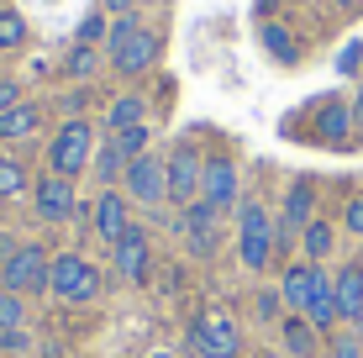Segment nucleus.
<instances>
[{
	"label": "nucleus",
	"instance_id": "1",
	"mask_svg": "<svg viewBox=\"0 0 363 358\" xmlns=\"http://www.w3.org/2000/svg\"><path fill=\"white\" fill-rule=\"evenodd\" d=\"M106 53H111V69L116 74H147L158 64V53H164V43H158V32H147L137 16H116L106 32Z\"/></svg>",
	"mask_w": 363,
	"mask_h": 358
},
{
	"label": "nucleus",
	"instance_id": "2",
	"mask_svg": "<svg viewBox=\"0 0 363 358\" xmlns=\"http://www.w3.org/2000/svg\"><path fill=\"white\" fill-rule=\"evenodd\" d=\"M90 164H95V127L84 116H69L64 127L53 132V142H48V174L79 179Z\"/></svg>",
	"mask_w": 363,
	"mask_h": 358
},
{
	"label": "nucleus",
	"instance_id": "3",
	"mask_svg": "<svg viewBox=\"0 0 363 358\" xmlns=\"http://www.w3.org/2000/svg\"><path fill=\"white\" fill-rule=\"evenodd\" d=\"M48 290H53L58 301H69V306H84V301L100 295V269L90 258H79V253H58L53 274H48Z\"/></svg>",
	"mask_w": 363,
	"mask_h": 358
},
{
	"label": "nucleus",
	"instance_id": "4",
	"mask_svg": "<svg viewBox=\"0 0 363 358\" xmlns=\"http://www.w3.org/2000/svg\"><path fill=\"white\" fill-rule=\"evenodd\" d=\"M48 274H53V258L43 253V242H21V248L0 264V285H6L11 295L48 290Z\"/></svg>",
	"mask_w": 363,
	"mask_h": 358
},
{
	"label": "nucleus",
	"instance_id": "5",
	"mask_svg": "<svg viewBox=\"0 0 363 358\" xmlns=\"http://www.w3.org/2000/svg\"><path fill=\"white\" fill-rule=\"evenodd\" d=\"M237 253H242V264L253 269H269V258H274V227H269V211L264 206H253L247 201L242 206V216H237Z\"/></svg>",
	"mask_w": 363,
	"mask_h": 358
},
{
	"label": "nucleus",
	"instance_id": "6",
	"mask_svg": "<svg viewBox=\"0 0 363 358\" xmlns=\"http://www.w3.org/2000/svg\"><path fill=\"white\" fill-rule=\"evenodd\" d=\"M121 184H127V195L143 201V206L169 201V158L164 153H137L127 164V174H121Z\"/></svg>",
	"mask_w": 363,
	"mask_h": 358
},
{
	"label": "nucleus",
	"instance_id": "7",
	"mask_svg": "<svg viewBox=\"0 0 363 358\" xmlns=\"http://www.w3.org/2000/svg\"><path fill=\"white\" fill-rule=\"evenodd\" d=\"M190 348H195L200 358H237V348H242V332H237L232 316H195Z\"/></svg>",
	"mask_w": 363,
	"mask_h": 358
},
{
	"label": "nucleus",
	"instance_id": "8",
	"mask_svg": "<svg viewBox=\"0 0 363 358\" xmlns=\"http://www.w3.org/2000/svg\"><path fill=\"white\" fill-rule=\"evenodd\" d=\"M200 174H206V158H200L195 147H174L169 153V201L195 206L200 201Z\"/></svg>",
	"mask_w": 363,
	"mask_h": 358
},
{
	"label": "nucleus",
	"instance_id": "9",
	"mask_svg": "<svg viewBox=\"0 0 363 358\" xmlns=\"http://www.w3.org/2000/svg\"><path fill=\"white\" fill-rule=\"evenodd\" d=\"M111 258H116V274L127 279V285H147V269H153V248H147V232L127 227V232H121V242L111 248Z\"/></svg>",
	"mask_w": 363,
	"mask_h": 358
},
{
	"label": "nucleus",
	"instance_id": "10",
	"mask_svg": "<svg viewBox=\"0 0 363 358\" xmlns=\"http://www.w3.org/2000/svg\"><path fill=\"white\" fill-rule=\"evenodd\" d=\"M74 211H79L74 179H64V174H43L37 179V216L43 221H69Z\"/></svg>",
	"mask_w": 363,
	"mask_h": 358
},
{
	"label": "nucleus",
	"instance_id": "11",
	"mask_svg": "<svg viewBox=\"0 0 363 358\" xmlns=\"http://www.w3.org/2000/svg\"><path fill=\"white\" fill-rule=\"evenodd\" d=\"M200 201L216 206V211L237 206V169H232V158H206V174H200Z\"/></svg>",
	"mask_w": 363,
	"mask_h": 358
},
{
	"label": "nucleus",
	"instance_id": "12",
	"mask_svg": "<svg viewBox=\"0 0 363 358\" xmlns=\"http://www.w3.org/2000/svg\"><path fill=\"white\" fill-rule=\"evenodd\" d=\"M321 279H327V274H321L316 264H290V269H284V285H279V301L306 316L311 301H316V290H321Z\"/></svg>",
	"mask_w": 363,
	"mask_h": 358
},
{
	"label": "nucleus",
	"instance_id": "13",
	"mask_svg": "<svg viewBox=\"0 0 363 358\" xmlns=\"http://www.w3.org/2000/svg\"><path fill=\"white\" fill-rule=\"evenodd\" d=\"M127 227H132L127 195H121V190H106V195L95 201V237H106L111 248H116V242H121V232H127Z\"/></svg>",
	"mask_w": 363,
	"mask_h": 358
},
{
	"label": "nucleus",
	"instance_id": "14",
	"mask_svg": "<svg viewBox=\"0 0 363 358\" xmlns=\"http://www.w3.org/2000/svg\"><path fill=\"white\" fill-rule=\"evenodd\" d=\"M184 232H190V253H216V206H206V201H195V206H184Z\"/></svg>",
	"mask_w": 363,
	"mask_h": 358
},
{
	"label": "nucleus",
	"instance_id": "15",
	"mask_svg": "<svg viewBox=\"0 0 363 358\" xmlns=\"http://www.w3.org/2000/svg\"><path fill=\"white\" fill-rule=\"evenodd\" d=\"M332 295H337L342 322H358V316H363V264H347L342 274L332 279Z\"/></svg>",
	"mask_w": 363,
	"mask_h": 358
},
{
	"label": "nucleus",
	"instance_id": "16",
	"mask_svg": "<svg viewBox=\"0 0 363 358\" xmlns=\"http://www.w3.org/2000/svg\"><path fill=\"white\" fill-rule=\"evenodd\" d=\"M37 127H43V111L32 101H21V106H11L6 116H0V142H21V138H32Z\"/></svg>",
	"mask_w": 363,
	"mask_h": 358
},
{
	"label": "nucleus",
	"instance_id": "17",
	"mask_svg": "<svg viewBox=\"0 0 363 358\" xmlns=\"http://www.w3.org/2000/svg\"><path fill=\"white\" fill-rule=\"evenodd\" d=\"M347 127H353V106H342V101H327L316 111V138H327V142H342L347 138Z\"/></svg>",
	"mask_w": 363,
	"mask_h": 358
},
{
	"label": "nucleus",
	"instance_id": "18",
	"mask_svg": "<svg viewBox=\"0 0 363 358\" xmlns=\"http://www.w3.org/2000/svg\"><path fill=\"white\" fill-rule=\"evenodd\" d=\"M284 348H290L295 358H316V342H321V332L306 322V316H284Z\"/></svg>",
	"mask_w": 363,
	"mask_h": 358
},
{
	"label": "nucleus",
	"instance_id": "19",
	"mask_svg": "<svg viewBox=\"0 0 363 358\" xmlns=\"http://www.w3.org/2000/svg\"><path fill=\"white\" fill-rule=\"evenodd\" d=\"M143 116H147V101L143 95H116L106 111V127L111 132H127V127H143Z\"/></svg>",
	"mask_w": 363,
	"mask_h": 358
},
{
	"label": "nucleus",
	"instance_id": "20",
	"mask_svg": "<svg viewBox=\"0 0 363 358\" xmlns=\"http://www.w3.org/2000/svg\"><path fill=\"white\" fill-rule=\"evenodd\" d=\"M306 322L316 327V332H332V322H342V311H337V295H332V274L321 279V290H316V301H311Z\"/></svg>",
	"mask_w": 363,
	"mask_h": 358
},
{
	"label": "nucleus",
	"instance_id": "21",
	"mask_svg": "<svg viewBox=\"0 0 363 358\" xmlns=\"http://www.w3.org/2000/svg\"><path fill=\"white\" fill-rule=\"evenodd\" d=\"M95 174L106 179V190H116V179L127 174V153H121V147H116V138L95 147Z\"/></svg>",
	"mask_w": 363,
	"mask_h": 358
},
{
	"label": "nucleus",
	"instance_id": "22",
	"mask_svg": "<svg viewBox=\"0 0 363 358\" xmlns=\"http://www.w3.org/2000/svg\"><path fill=\"white\" fill-rule=\"evenodd\" d=\"M332 221H311L306 232H300V248H306V264H321V258L332 253Z\"/></svg>",
	"mask_w": 363,
	"mask_h": 358
},
{
	"label": "nucleus",
	"instance_id": "23",
	"mask_svg": "<svg viewBox=\"0 0 363 358\" xmlns=\"http://www.w3.org/2000/svg\"><path fill=\"white\" fill-rule=\"evenodd\" d=\"M27 190H32L27 169H21L16 158H6V153H0V201H21Z\"/></svg>",
	"mask_w": 363,
	"mask_h": 358
},
{
	"label": "nucleus",
	"instance_id": "24",
	"mask_svg": "<svg viewBox=\"0 0 363 358\" xmlns=\"http://www.w3.org/2000/svg\"><path fill=\"white\" fill-rule=\"evenodd\" d=\"M27 43V16L11 6H0V53H16V47Z\"/></svg>",
	"mask_w": 363,
	"mask_h": 358
},
{
	"label": "nucleus",
	"instance_id": "25",
	"mask_svg": "<svg viewBox=\"0 0 363 358\" xmlns=\"http://www.w3.org/2000/svg\"><path fill=\"white\" fill-rule=\"evenodd\" d=\"M264 47H269V53H274V58H279V64H295V58H300V47H295V37H290V32H284V27H279V21H264Z\"/></svg>",
	"mask_w": 363,
	"mask_h": 358
},
{
	"label": "nucleus",
	"instance_id": "26",
	"mask_svg": "<svg viewBox=\"0 0 363 358\" xmlns=\"http://www.w3.org/2000/svg\"><path fill=\"white\" fill-rule=\"evenodd\" d=\"M21 322H27V301L11 290H0V332H16Z\"/></svg>",
	"mask_w": 363,
	"mask_h": 358
},
{
	"label": "nucleus",
	"instance_id": "27",
	"mask_svg": "<svg viewBox=\"0 0 363 358\" xmlns=\"http://www.w3.org/2000/svg\"><path fill=\"white\" fill-rule=\"evenodd\" d=\"M64 69L74 74V79H90V74H95V47L74 43V47H69V58H64Z\"/></svg>",
	"mask_w": 363,
	"mask_h": 358
},
{
	"label": "nucleus",
	"instance_id": "28",
	"mask_svg": "<svg viewBox=\"0 0 363 358\" xmlns=\"http://www.w3.org/2000/svg\"><path fill=\"white\" fill-rule=\"evenodd\" d=\"M111 138H116V147L127 153V164L137 153H147V127H127V132H111Z\"/></svg>",
	"mask_w": 363,
	"mask_h": 358
},
{
	"label": "nucleus",
	"instance_id": "29",
	"mask_svg": "<svg viewBox=\"0 0 363 358\" xmlns=\"http://www.w3.org/2000/svg\"><path fill=\"white\" fill-rule=\"evenodd\" d=\"M106 32H111V21L100 16V11H90V16L79 21V43H84V47H95V43H100V37H106Z\"/></svg>",
	"mask_w": 363,
	"mask_h": 358
},
{
	"label": "nucleus",
	"instance_id": "30",
	"mask_svg": "<svg viewBox=\"0 0 363 358\" xmlns=\"http://www.w3.org/2000/svg\"><path fill=\"white\" fill-rule=\"evenodd\" d=\"M342 227L353 232V237H363V195H353V201L342 206Z\"/></svg>",
	"mask_w": 363,
	"mask_h": 358
},
{
	"label": "nucleus",
	"instance_id": "31",
	"mask_svg": "<svg viewBox=\"0 0 363 358\" xmlns=\"http://www.w3.org/2000/svg\"><path fill=\"white\" fill-rule=\"evenodd\" d=\"M332 358H363V342H358V332H353V337H332Z\"/></svg>",
	"mask_w": 363,
	"mask_h": 358
},
{
	"label": "nucleus",
	"instance_id": "32",
	"mask_svg": "<svg viewBox=\"0 0 363 358\" xmlns=\"http://www.w3.org/2000/svg\"><path fill=\"white\" fill-rule=\"evenodd\" d=\"M11 106H21V84L16 79H0V116H6Z\"/></svg>",
	"mask_w": 363,
	"mask_h": 358
},
{
	"label": "nucleus",
	"instance_id": "33",
	"mask_svg": "<svg viewBox=\"0 0 363 358\" xmlns=\"http://www.w3.org/2000/svg\"><path fill=\"white\" fill-rule=\"evenodd\" d=\"M279 306H284L279 295H269V290L258 295V316H264V322H274V316H279Z\"/></svg>",
	"mask_w": 363,
	"mask_h": 358
},
{
	"label": "nucleus",
	"instance_id": "34",
	"mask_svg": "<svg viewBox=\"0 0 363 358\" xmlns=\"http://www.w3.org/2000/svg\"><path fill=\"white\" fill-rule=\"evenodd\" d=\"M358 58H363V47L353 43V47H342V58H337V69H342V74H353L358 69Z\"/></svg>",
	"mask_w": 363,
	"mask_h": 358
},
{
	"label": "nucleus",
	"instance_id": "35",
	"mask_svg": "<svg viewBox=\"0 0 363 358\" xmlns=\"http://www.w3.org/2000/svg\"><path fill=\"white\" fill-rule=\"evenodd\" d=\"M100 6H106L111 16H132V0H100Z\"/></svg>",
	"mask_w": 363,
	"mask_h": 358
},
{
	"label": "nucleus",
	"instance_id": "36",
	"mask_svg": "<svg viewBox=\"0 0 363 358\" xmlns=\"http://www.w3.org/2000/svg\"><path fill=\"white\" fill-rule=\"evenodd\" d=\"M353 116H363V90H358V106H353Z\"/></svg>",
	"mask_w": 363,
	"mask_h": 358
},
{
	"label": "nucleus",
	"instance_id": "37",
	"mask_svg": "<svg viewBox=\"0 0 363 358\" xmlns=\"http://www.w3.org/2000/svg\"><path fill=\"white\" fill-rule=\"evenodd\" d=\"M147 358H179V353H147Z\"/></svg>",
	"mask_w": 363,
	"mask_h": 358
},
{
	"label": "nucleus",
	"instance_id": "38",
	"mask_svg": "<svg viewBox=\"0 0 363 358\" xmlns=\"http://www.w3.org/2000/svg\"><path fill=\"white\" fill-rule=\"evenodd\" d=\"M332 6H358V0H332Z\"/></svg>",
	"mask_w": 363,
	"mask_h": 358
},
{
	"label": "nucleus",
	"instance_id": "39",
	"mask_svg": "<svg viewBox=\"0 0 363 358\" xmlns=\"http://www.w3.org/2000/svg\"><path fill=\"white\" fill-rule=\"evenodd\" d=\"M0 290H6V285H0Z\"/></svg>",
	"mask_w": 363,
	"mask_h": 358
}]
</instances>
